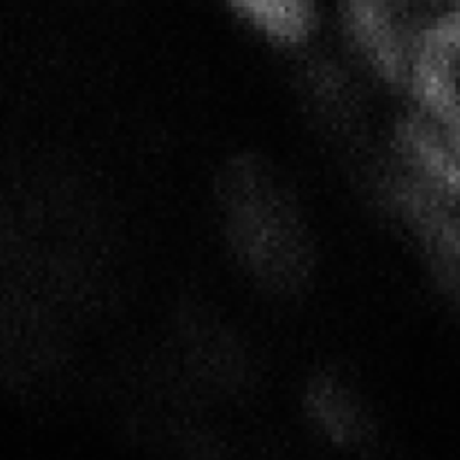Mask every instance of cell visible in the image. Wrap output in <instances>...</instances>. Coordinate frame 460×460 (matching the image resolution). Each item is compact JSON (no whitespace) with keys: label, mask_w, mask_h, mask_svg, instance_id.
Returning a JSON list of instances; mask_svg holds the SVG:
<instances>
[{"label":"cell","mask_w":460,"mask_h":460,"mask_svg":"<svg viewBox=\"0 0 460 460\" xmlns=\"http://www.w3.org/2000/svg\"><path fill=\"white\" fill-rule=\"evenodd\" d=\"M256 31L283 45H299L314 30L313 0H229Z\"/></svg>","instance_id":"obj_1"},{"label":"cell","mask_w":460,"mask_h":460,"mask_svg":"<svg viewBox=\"0 0 460 460\" xmlns=\"http://www.w3.org/2000/svg\"><path fill=\"white\" fill-rule=\"evenodd\" d=\"M313 411L323 425V429L337 440L355 438L359 434V418L350 400L337 389H319L313 395Z\"/></svg>","instance_id":"obj_2"}]
</instances>
